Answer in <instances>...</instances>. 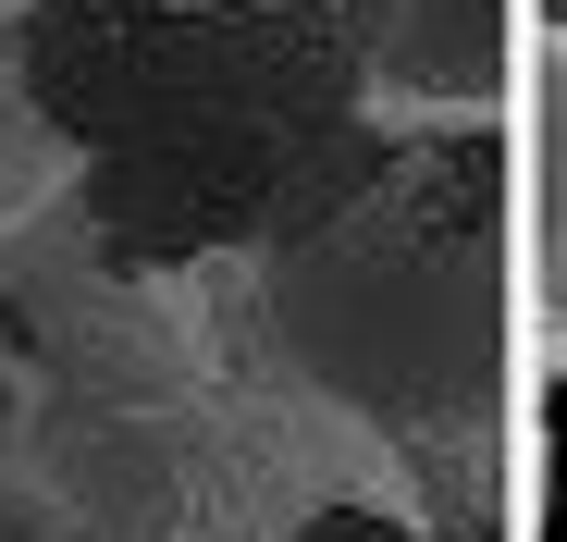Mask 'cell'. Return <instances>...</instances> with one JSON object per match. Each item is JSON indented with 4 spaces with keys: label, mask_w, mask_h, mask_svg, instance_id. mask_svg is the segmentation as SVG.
<instances>
[{
    "label": "cell",
    "mask_w": 567,
    "mask_h": 542,
    "mask_svg": "<svg viewBox=\"0 0 567 542\" xmlns=\"http://www.w3.org/2000/svg\"><path fill=\"white\" fill-rule=\"evenodd\" d=\"M247 333L395 469H482L506 419V148L383 124L247 271Z\"/></svg>",
    "instance_id": "7a4b0ae2"
},
{
    "label": "cell",
    "mask_w": 567,
    "mask_h": 542,
    "mask_svg": "<svg viewBox=\"0 0 567 542\" xmlns=\"http://www.w3.org/2000/svg\"><path fill=\"white\" fill-rule=\"evenodd\" d=\"M333 25L383 124H494L506 0H333Z\"/></svg>",
    "instance_id": "3957f363"
},
{
    "label": "cell",
    "mask_w": 567,
    "mask_h": 542,
    "mask_svg": "<svg viewBox=\"0 0 567 542\" xmlns=\"http://www.w3.org/2000/svg\"><path fill=\"white\" fill-rule=\"evenodd\" d=\"M543 333H555V357H567V247L543 259Z\"/></svg>",
    "instance_id": "8992f818"
},
{
    "label": "cell",
    "mask_w": 567,
    "mask_h": 542,
    "mask_svg": "<svg viewBox=\"0 0 567 542\" xmlns=\"http://www.w3.org/2000/svg\"><path fill=\"white\" fill-rule=\"evenodd\" d=\"M25 86L112 271L259 259L383 136L333 0H38Z\"/></svg>",
    "instance_id": "6da1fadb"
},
{
    "label": "cell",
    "mask_w": 567,
    "mask_h": 542,
    "mask_svg": "<svg viewBox=\"0 0 567 542\" xmlns=\"http://www.w3.org/2000/svg\"><path fill=\"white\" fill-rule=\"evenodd\" d=\"M25 13H38V0H0V247H13L38 210L74 198V160H62L38 86H25Z\"/></svg>",
    "instance_id": "277c9868"
},
{
    "label": "cell",
    "mask_w": 567,
    "mask_h": 542,
    "mask_svg": "<svg viewBox=\"0 0 567 542\" xmlns=\"http://www.w3.org/2000/svg\"><path fill=\"white\" fill-rule=\"evenodd\" d=\"M543 38H567V0H543Z\"/></svg>",
    "instance_id": "52a82bcc"
},
{
    "label": "cell",
    "mask_w": 567,
    "mask_h": 542,
    "mask_svg": "<svg viewBox=\"0 0 567 542\" xmlns=\"http://www.w3.org/2000/svg\"><path fill=\"white\" fill-rule=\"evenodd\" d=\"M530 148H543V259L567 247V38H543L530 62Z\"/></svg>",
    "instance_id": "5b68a950"
}]
</instances>
